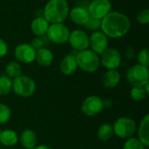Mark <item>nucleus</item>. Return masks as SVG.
Returning a JSON list of instances; mask_svg holds the SVG:
<instances>
[{
    "instance_id": "11",
    "label": "nucleus",
    "mask_w": 149,
    "mask_h": 149,
    "mask_svg": "<svg viewBox=\"0 0 149 149\" xmlns=\"http://www.w3.org/2000/svg\"><path fill=\"white\" fill-rule=\"evenodd\" d=\"M104 108L103 100L98 96H89L82 103L81 110L87 116H94L99 114Z\"/></svg>"
},
{
    "instance_id": "20",
    "label": "nucleus",
    "mask_w": 149,
    "mask_h": 149,
    "mask_svg": "<svg viewBox=\"0 0 149 149\" xmlns=\"http://www.w3.org/2000/svg\"><path fill=\"white\" fill-rule=\"evenodd\" d=\"M139 141L145 146H149V115L147 114L141 120L139 127Z\"/></svg>"
},
{
    "instance_id": "33",
    "label": "nucleus",
    "mask_w": 149,
    "mask_h": 149,
    "mask_svg": "<svg viewBox=\"0 0 149 149\" xmlns=\"http://www.w3.org/2000/svg\"><path fill=\"white\" fill-rule=\"evenodd\" d=\"M35 149H52V148H49V147H47V146H45V145H40V146L37 147Z\"/></svg>"
},
{
    "instance_id": "27",
    "label": "nucleus",
    "mask_w": 149,
    "mask_h": 149,
    "mask_svg": "<svg viewBox=\"0 0 149 149\" xmlns=\"http://www.w3.org/2000/svg\"><path fill=\"white\" fill-rule=\"evenodd\" d=\"M123 149H145V146L135 138H129L124 144Z\"/></svg>"
},
{
    "instance_id": "28",
    "label": "nucleus",
    "mask_w": 149,
    "mask_h": 149,
    "mask_svg": "<svg viewBox=\"0 0 149 149\" xmlns=\"http://www.w3.org/2000/svg\"><path fill=\"white\" fill-rule=\"evenodd\" d=\"M84 25H85L86 29H87L89 31H96L101 26V20L100 19H97V18H93V17H90L89 19L87 20V22Z\"/></svg>"
},
{
    "instance_id": "21",
    "label": "nucleus",
    "mask_w": 149,
    "mask_h": 149,
    "mask_svg": "<svg viewBox=\"0 0 149 149\" xmlns=\"http://www.w3.org/2000/svg\"><path fill=\"white\" fill-rule=\"evenodd\" d=\"M18 138L16 132L12 130H3L0 132V142L6 147H12L17 143Z\"/></svg>"
},
{
    "instance_id": "10",
    "label": "nucleus",
    "mask_w": 149,
    "mask_h": 149,
    "mask_svg": "<svg viewBox=\"0 0 149 149\" xmlns=\"http://www.w3.org/2000/svg\"><path fill=\"white\" fill-rule=\"evenodd\" d=\"M68 42L77 52L86 50L89 47V37L86 32L82 30H75L70 32Z\"/></svg>"
},
{
    "instance_id": "26",
    "label": "nucleus",
    "mask_w": 149,
    "mask_h": 149,
    "mask_svg": "<svg viewBox=\"0 0 149 149\" xmlns=\"http://www.w3.org/2000/svg\"><path fill=\"white\" fill-rule=\"evenodd\" d=\"M11 115V111L10 107L4 104H0V124L6 123Z\"/></svg>"
},
{
    "instance_id": "19",
    "label": "nucleus",
    "mask_w": 149,
    "mask_h": 149,
    "mask_svg": "<svg viewBox=\"0 0 149 149\" xmlns=\"http://www.w3.org/2000/svg\"><path fill=\"white\" fill-rule=\"evenodd\" d=\"M20 142L22 146L26 149H32L36 146L37 135L36 134L30 129H26L22 132L20 136Z\"/></svg>"
},
{
    "instance_id": "32",
    "label": "nucleus",
    "mask_w": 149,
    "mask_h": 149,
    "mask_svg": "<svg viewBox=\"0 0 149 149\" xmlns=\"http://www.w3.org/2000/svg\"><path fill=\"white\" fill-rule=\"evenodd\" d=\"M43 45H44V42L42 41V39H41L39 37L34 38V39L32 40L31 44V45L36 51L38 50V49H40V48H42V47H43Z\"/></svg>"
},
{
    "instance_id": "17",
    "label": "nucleus",
    "mask_w": 149,
    "mask_h": 149,
    "mask_svg": "<svg viewBox=\"0 0 149 149\" xmlns=\"http://www.w3.org/2000/svg\"><path fill=\"white\" fill-rule=\"evenodd\" d=\"M35 60L38 62V64L41 66H49L52 65L53 61V54L52 52L45 47H42L36 52V57Z\"/></svg>"
},
{
    "instance_id": "25",
    "label": "nucleus",
    "mask_w": 149,
    "mask_h": 149,
    "mask_svg": "<svg viewBox=\"0 0 149 149\" xmlns=\"http://www.w3.org/2000/svg\"><path fill=\"white\" fill-rule=\"evenodd\" d=\"M130 95L134 100L141 101L147 97L148 93L144 86H134L130 92Z\"/></svg>"
},
{
    "instance_id": "29",
    "label": "nucleus",
    "mask_w": 149,
    "mask_h": 149,
    "mask_svg": "<svg viewBox=\"0 0 149 149\" xmlns=\"http://www.w3.org/2000/svg\"><path fill=\"white\" fill-rule=\"evenodd\" d=\"M138 61H139V65L145 66V67H148L149 65V52L147 48H144L142 50L140 51L139 54H138Z\"/></svg>"
},
{
    "instance_id": "31",
    "label": "nucleus",
    "mask_w": 149,
    "mask_h": 149,
    "mask_svg": "<svg viewBox=\"0 0 149 149\" xmlns=\"http://www.w3.org/2000/svg\"><path fill=\"white\" fill-rule=\"evenodd\" d=\"M8 52V45L6 44V42L0 38V58L4 57Z\"/></svg>"
},
{
    "instance_id": "2",
    "label": "nucleus",
    "mask_w": 149,
    "mask_h": 149,
    "mask_svg": "<svg viewBox=\"0 0 149 149\" xmlns=\"http://www.w3.org/2000/svg\"><path fill=\"white\" fill-rule=\"evenodd\" d=\"M69 4L66 0H49L44 10V17L51 24L63 23L68 17Z\"/></svg>"
},
{
    "instance_id": "23",
    "label": "nucleus",
    "mask_w": 149,
    "mask_h": 149,
    "mask_svg": "<svg viewBox=\"0 0 149 149\" xmlns=\"http://www.w3.org/2000/svg\"><path fill=\"white\" fill-rule=\"evenodd\" d=\"M5 72H6L7 77H9L10 79H11V78L16 79V78L21 76L22 69L18 63H17L15 61H11L6 65Z\"/></svg>"
},
{
    "instance_id": "13",
    "label": "nucleus",
    "mask_w": 149,
    "mask_h": 149,
    "mask_svg": "<svg viewBox=\"0 0 149 149\" xmlns=\"http://www.w3.org/2000/svg\"><path fill=\"white\" fill-rule=\"evenodd\" d=\"M108 45L107 37L100 31H94L89 37V46L97 54H101Z\"/></svg>"
},
{
    "instance_id": "22",
    "label": "nucleus",
    "mask_w": 149,
    "mask_h": 149,
    "mask_svg": "<svg viewBox=\"0 0 149 149\" xmlns=\"http://www.w3.org/2000/svg\"><path fill=\"white\" fill-rule=\"evenodd\" d=\"M114 132H113V127L112 125L110 124H104L101 127H100L97 135L98 138L103 141H108L109 139H111L113 135Z\"/></svg>"
},
{
    "instance_id": "4",
    "label": "nucleus",
    "mask_w": 149,
    "mask_h": 149,
    "mask_svg": "<svg viewBox=\"0 0 149 149\" xmlns=\"http://www.w3.org/2000/svg\"><path fill=\"white\" fill-rule=\"evenodd\" d=\"M148 68L141 65L132 66L127 72V79L134 86H144L148 83Z\"/></svg>"
},
{
    "instance_id": "1",
    "label": "nucleus",
    "mask_w": 149,
    "mask_h": 149,
    "mask_svg": "<svg viewBox=\"0 0 149 149\" xmlns=\"http://www.w3.org/2000/svg\"><path fill=\"white\" fill-rule=\"evenodd\" d=\"M129 17L119 11H110L101 20V31L108 38H119L125 36L130 30Z\"/></svg>"
},
{
    "instance_id": "7",
    "label": "nucleus",
    "mask_w": 149,
    "mask_h": 149,
    "mask_svg": "<svg viewBox=\"0 0 149 149\" xmlns=\"http://www.w3.org/2000/svg\"><path fill=\"white\" fill-rule=\"evenodd\" d=\"M46 35L48 39L52 43L62 45L68 41L70 31L67 26L63 24V23L52 24L49 25Z\"/></svg>"
},
{
    "instance_id": "6",
    "label": "nucleus",
    "mask_w": 149,
    "mask_h": 149,
    "mask_svg": "<svg viewBox=\"0 0 149 149\" xmlns=\"http://www.w3.org/2000/svg\"><path fill=\"white\" fill-rule=\"evenodd\" d=\"M113 127L114 134L118 137L122 139H129L136 131V123L130 118L122 117L115 121Z\"/></svg>"
},
{
    "instance_id": "5",
    "label": "nucleus",
    "mask_w": 149,
    "mask_h": 149,
    "mask_svg": "<svg viewBox=\"0 0 149 149\" xmlns=\"http://www.w3.org/2000/svg\"><path fill=\"white\" fill-rule=\"evenodd\" d=\"M12 89L17 95L21 97H29L34 93L36 84L32 79L27 76H19L13 79Z\"/></svg>"
},
{
    "instance_id": "14",
    "label": "nucleus",
    "mask_w": 149,
    "mask_h": 149,
    "mask_svg": "<svg viewBox=\"0 0 149 149\" xmlns=\"http://www.w3.org/2000/svg\"><path fill=\"white\" fill-rule=\"evenodd\" d=\"M68 16L74 24L80 25H84L90 17L87 9L82 6H76L72 8L69 10Z\"/></svg>"
},
{
    "instance_id": "12",
    "label": "nucleus",
    "mask_w": 149,
    "mask_h": 149,
    "mask_svg": "<svg viewBox=\"0 0 149 149\" xmlns=\"http://www.w3.org/2000/svg\"><path fill=\"white\" fill-rule=\"evenodd\" d=\"M36 52L31 44H20L15 48L14 55L18 61L24 64H29L35 60Z\"/></svg>"
},
{
    "instance_id": "24",
    "label": "nucleus",
    "mask_w": 149,
    "mask_h": 149,
    "mask_svg": "<svg viewBox=\"0 0 149 149\" xmlns=\"http://www.w3.org/2000/svg\"><path fill=\"white\" fill-rule=\"evenodd\" d=\"M12 89V81L7 76H1L0 77V95L4 96L10 93Z\"/></svg>"
},
{
    "instance_id": "18",
    "label": "nucleus",
    "mask_w": 149,
    "mask_h": 149,
    "mask_svg": "<svg viewBox=\"0 0 149 149\" xmlns=\"http://www.w3.org/2000/svg\"><path fill=\"white\" fill-rule=\"evenodd\" d=\"M120 76L116 70L107 71L102 77V83L106 88H114L120 82Z\"/></svg>"
},
{
    "instance_id": "16",
    "label": "nucleus",
    "mask_w": 149,
    "mask_h": 149,
    "mask_svg": "<svg viewBox=\"0 0 149 149\" xmlns=\"http://www.w3.org/2000/svg\"><path fill=\"white\" fill-rule=\"evenodd\" d=\"M49 24L50 23L44 17H38L32 20L31 24V30L34 35L37 37H41L46 34L50 25Z\"/></svg>"
},
{
    "instance_id": "34",
    "label": "nucleus",
    "mask_w": 149,
    "mask_h": 149,
    "mask_svg": "<svg viewBox=\"0 0 149 149\" xmlns=\"http://www.w3.org/2000/svg\"><path fill=\"white\" fill-rule=\"evenodd\" d=\"M0 132H1V130H0Z\"/></svg>"
},
{
    "instance_id": "15",
    "label": "nucleus",
    "mask_w": 149,
    "mask_h": 149,
    "mask_svg": "<svg viewBox=\"0 0 149 149\" xmlns=\"http://www.w3.org/2000/svg\"><path fill=\"white\" fill-rule=\"evenodd\" d=\"M78 68L76 55L69 54L65 56L60 63L61 72L65 75H72L76 72Z\"/></svg>"
},
{
    "instance_id": "3",
    "label": "nucleus",
    "mask_w": 149,
    "mask_h": 149,
    "mask_svg": "<svg viewBox=\"0 0 149 149\" xmlns=\"http://www.w3.org/2000/svg\"><path fill=\"white\" fill-rule=\"evenodd\" d=\"M76 59L78 66L86 72H93L97 71L100 64L99 55L88 49L78 52Z\"/></svg>"
},
{
    "instance_id": "8",
    "label": "nucleus",
    "mask_w": 149,
    "mask_h": 149,
    "mask_svg": "<svg viewBox=\"0 0 149 149\" xmlns=\"http://www.w3.org/2000/svg\"><path fill=\"white\" fill-rule=\"evenodd\" d=\"M112 9L110 0H93L88 5L87 10L91 17L102 20Z\"/></svg>"
},
{
    "instance_id": "9",
    "label": "nucleus",
    "mask_w": 149,
    "mask_h": 149,
    "mask_svg": "<svg viewBox=\"0 0 149 149\" xmlns=\"http://www.w3.org/2000/svg\"><path fill=\"white\" fill-rule=\"evenodd\" d=\"M121 63V56L115 48H107L101 53V64L108 70H115Z\"/></svg>"
},
{
    "instance_id": "30",
    "label": "nucleus",
    "mask_w": 149,
    "mask_h": 149,
    "mask_svg": "<svg viewBox=\"0 0 149 149\" xmlns=\"http://www.w3.org/2000/svg\"><path fill=\"white\" fill-rule=\"evenodd\" d=\"M137 21L141 24H148L149 23V10L148 9L141 10L136 16Z\"/></svg>"
}]
</instances>
